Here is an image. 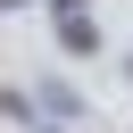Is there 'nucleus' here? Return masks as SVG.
I'll use <instances>...</instances> for the list:
<instances>
[{
	"label": "nucleus",
	"mask_w": 133,
	"mask_h": 133,
	"mask_svg": "<svg viewBox=\"0 0 133 133\" xmlns=\"http://www.w3.org/2000/svg\"><path fill=\"white\" fill-rule=\"evenodd\" d=\"M58 42H66V50H100V25H91V17H58Z\"/></svg>",
	"instance_id": "obj_1"
},
{
	"label": "nucleus",
	"mask_w": 133,
	"mask_h": 133,
	"mask_svg": "<svg viewBox=\"0 0 133 133\" xmlns=\"http://www.w3.org/2000/svg\"><path fill=\"white\" fill-rule=\"evenodd\" d=\"M0 8H25V0H0Z\"/></svg>",
	"instance_id": "obj_3"
},
{
	"label": "nucleus",
	"mask_w": 133,
	"mask_h": 133,
	"mask_svg": "<svg viewBox=\"0 0 133 133\" xmlns=\"http://www.w3.org/2000/svg\"><path fill=\"white\" fill-rule=\"evenodd\" d=\"M58 17H83V0H58Z\"/></svg>",
	"instance_id": "obj_2"
}]
</instances>
